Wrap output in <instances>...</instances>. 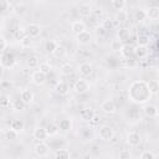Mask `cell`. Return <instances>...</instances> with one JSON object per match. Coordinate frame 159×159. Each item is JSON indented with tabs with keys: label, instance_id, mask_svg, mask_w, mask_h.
I'll use <instances>...</instances> for the list:
<instances>
[{
	"label": "cell",
	"instance_id": "obj_1",
	"mask_svg": "<svg viewBox=\"0 0 159 159\" xmlns=\"http://www.w3.org/2000/svg\"><path fill=\"white\" fill-rule=\"evenodd\" d=\"M152 93L148 89L145 81H133L128 87V98L135 104L147 103L150 99Z\"/></svg>",
	"mask_w": 159,
	"mask_h": 159
},
{
	"label": "cell",
	"instance_id": "obj_2",
	"mask_svg": "<svg viewBox=\"0 0 159 159\" xmlns=\"http://www.w3.org/2000/svg\"><path fill=\"white\" fill-rule=\"evenodd\" d=\"M0 62H1V66L4 68H11L16 63V57L11 52H4V53H1Z\"/></svg>",
	"mask_w": 159,
	"mask_h": 159
},
{
	"label": "cell",
	"instance_id": "obj_3",
	"mask_svg": "<svg viewBox=\"0 0 159 159\" xmlns=\"http://www.w3.org/2000/svg\"><path fill=\"white\" fill-rule=\"evenodd\" d=\"M46 81H47V73L42 72L41 70H36V71L32 72V75H31V82L35 86H39L40 87V86L45 84Z\"/></svg>",
	"mask_w": 159,
	"mask_h": 159
},
{
	"label": "cell",
	"instance_id": "obj_4",
	"mask_svg": "<svg viewBox=\"0 0 159 159\" xmlns=\"http://www.w3.org/2000/svg\"><path fill=\"white\" fill-rule=\"evenodd\" d=\"M98 135H99V138H101L102 140L108 142V140H112V139H113V137H114V130H113V128H112L111 125L104 124V125L99 127V129H98Z\"/></svg>",
	"mask_w": 159,
	"mask_h": 159
},
{
	"label": "cell",
	"instance_id": "obj_5",
	"mask_svg": "<svg viewBox=\"0 0 159 159\" xmlns=\"http://www.w3.org/2000/svg\"><path fill=\"white\" fill-rule=\"evenodd\" d=\"M92 40H93L92 34H91L89 31H87V30H84V31H82V32H80V34L76 35V41H77L80 45H82V46L89 45V43L92 42Z\"/></svg>",
	"mask_w": 159,
	"mask_h": 159
},
{
	"label": "cell",
	"instance_id": "obj_6",
	"mask_svg": "<svg viewBox=\"0 0 159 159\" xmlns=\"http://www.w3.org/2000/svg\"><path fill=\"white\" fill-rule=\"evenodd\" d=\"M48 145L45 143V140L43 142H37L36 143V145L34 147V152H35V154L37 155V157H40V158H45V157H47L48 155Z\"/></svg>",
	"mask_w": 159,
	"mask_h": 159
},
{
	"label": "cell",
	"instance_id": "obj_7",
	"mask_svg": "<svg viewBox=\"0 0 159 159\" xmlns=\"http://www.w3.org/2000/svg\"><path fill=\"white\" fill-rule=\"evenodd\" d=\"M73 89H75L76 93H80V94H81V93H86V92L89 91V83H88L86 80L80 78V80H77V81L75 82Z\"/></svg>",
	"mask_w": 159,
	"mask_h": 159
},
{
	"label": "cell",
	"instance_id": "obj_8",
	"mask_svg": "<svg viewBox=\"0 0 159 159\" xmlns=\"http://www.w3.org/2000/svg\"><path fill=\"white\" fill-rule=\"evenodd\" d=\"M25 30H26V34H27L29 36H31L32 39H34V37H37V36L41 34V26H40L39 24H35V22L27 24V26L25 27Z\"/></svg>",
	"mask_w": 159,
	"mask_h": 159
},
{
	"label": "cell",
	"instance_id": "obj_9",
	"mask_svg": "<svg viewBox=\"0 0 159 159\" xmlns=\"http://www.w3.org/2000/svg\"><path fill=\"white\" fill-rule=\"evenodd\" d=\"M32 137H34V139H36L37 142H43V140H46L47 137H48L47 129L43 128V127H37V128L34 129Z\"/></svg>",
	"mask_w": 159,
	"mask_h": 159
},
{
	"label": "cell",
	"instance_id": "obj_10",
	"mask_svg": "<svg viewBox=\"0 0 159 159\" xmlns=\"http://www.w3.org/2000/svg\"><path fill=\"white\" fill-rule=\"evenodd\" d=\"M140 142H142V137H140L139 133H137V132H130V133H128V135H127V144H128V145H130V147H137V145L140 144Z\"/></svg>",
	"mask_w": 159,
	"mask_h": 159
},
{
	"label": "cell",
	"instance_id": "obj_11",
	"mask_svg": "<svg viewBox=\"0 0 159 159\" xmlns=\"http://www.w3.org/2000/svg\"><path fill=\"white\" fill-rule=\"evenodd\" d=\"M149 55V50H148V46L145 45H138L137 47H134V56L139 60H144L147 58Z\"/></svg>",
	"mask_w": 159,
	"mask_h": 159
},
{
	"label": "cell",
	"instance_id": "obj_12",
	"mask_svg": "<svg viewBox=\"0 0 159 159\" xmlns=\"http://www.w3.org/2000/svg\"><path fill=\"white\" fill-rule=\"evenodd\" d=\"M101 109L107 114H112L116 112V103L113 102V99H104L101 103Z\"/></svg>",
	"mask_w": 159,
	"mask_h": 159
},
{
	"label": "cell",
	"instance_id": "obj_13",
	"mask_svg": "<svg viewBox=\"0 0 159 159\" xmlns=\"http://www.w3.org/2000/svg\"><path fill=\"white\" fill-rule=\"evenodd\" d=\"M92 71H93V67L89 62H82L78 66V73L82 77H88L92 73Z\"/></svg>",
	"mask_w": 159,
	"mask_h": 159
},
{
	"label": "cell",
	"instance_id": "obj_14",
	"mask_svg": "<svg viewBox=\"0 0 159 159\" xmlns=\"http://www.w3.org/2000/svg\"><path fill=\"white\" fill-rule=\"evenodd\" d=\"M124 58H129L132 55H134V46L130 45V43H123L122 45V48H120V52H119Z\"/></svg>",
	"mask_w": 159,
	"mask_h": 159
},
{
	"label": "cell",
	"instance_id": "obj_15",
	"mask_svg": "<svg viewBox=\"0 0 159 159\" xmlns=\"http://www.w3.org/2000/svg\"><path fill=\"white\" fill-rule=\"evenodd\" d=\"M55 91H56V93L60 94V96H66V94L68 93V91H70V86H68L66 82L60 81V82L56 83V86H55Z\"/></svg>",
	"mask_w": 159,
	"mask_h": 159
},
{
	"label": "cell",
	"instance_id": "obj_16",
	"mask_svg": "<svg viewBox=\"0 0 159 159\" xmlns=\"http://www.w3.org/2000/svg\"><path fill=\"white\" fill-rule=\"evenodd\" d=\"M94 114H96V113H94V111H93L91 107L82 108L81 112H80V117H81V119H82V120H86V122H89Z\"/></svg>",
	"mask_w": 159,
	"mask_h": 159
},
{
	"label": "cell",
	"instance_id": "obj_17",
	"mask_svg": "<svg viewBox=\"0 0 159 159\" xmlns=\"http://www.w3.org/2000/svg\"><path fill=\"white\" fill-rule=\"evenodd\" d=\"M84 30H87V29H86V24H84L83 21L77 20V21H73V22L71 24V31H72L75 35L82 32V31H84Z\"/></svg>",
	"mask_w": 159,
	"mask_h": 159
},
{
	"label": "cell",
	"instance_id": "obj_18",
	"mask_svg": "<svg viewBox=\"0 0 159 159\" xmlns=\"http://www.w3.org/2000/svg\"><path fill=\"white\" fill-rule=\"evenodd\" d=\"M10 128H12L14 130H16L17 133H21V132L25 129V123H24L21 119L15 118V119H12V120L10 122Z\"/></svg>",
	"mask_w": 159,
	"mask_h": 159
},
{
	"label": "cell",
	"instance_id": "obj_19",
	"mask_svg": "<svg viewBox=\"0 0 159 159\" xmlns=\"http://www.w3.org/2000/svg\"><path fill=\"white\" fill-rule=\"evenodd\" d=\"M20 98L26 103V104H30V103H32V101H34V93L30 91V89H22L21 91V93H20Z\"/></svg>",
	"mask_w": 159,
	"mask_h": 159
},
{
	"label": "cell",
	"instance_id": "obj_20",
	"mask_svg": "<svg viewBox=\"0 0 159 159\" xmlns=\"http://www.w3.org/2000/svg\"><path fill=\"white\" fill-rule=\"evenodd\" d=\"M145 12H147V19L159 20V6H152L148 10H145Z\"/></svg>",
	"mask_w": 159,
	"mask_h": 159
},
{
	"label": "cell",
	"instance_id": "obj_21",
	"mask_svg": "<svg viewBox=\"0 0 159 159\" xmlns=\"http://www.w3.org/2000/svg\"><path fill=\"white\" fill-rule=\"evenodd\" d=\"M148 89L152 94H158L159 93V81L158 80H149L147 81Z\"/></svg>",
	"mask_w": 159,
	"mask_h": 159
},
{
	"label": "cell",
	"instance_id": "obj_22",
	"mask_svg": "<svg viewBox=\"0 0 159 159\" xmlns=\"http://www.w3.org/2000/svg\"><path fill=\"white\" fill-rule=\"evenodd\" d=\"M57 125H58L60 130H62V132H67V130L71 129V127H72V122H71V119H68V118H62V119L58 120Z\"/></svg>",
	"mask_w": 159,
	"mask_h": 159
},
{
	"label": "cell",
	"instance_id": "obj_23",
	"mask_svg": "<svg viewBox=\"0 0 159 159\" xmlns=\"http://www.w3.org/2000/svg\"><path fill=\"white\" fill-rule=\"evenodd\" d=\"M92 11H93V9H92V6L88 5V4H82V5H80V7H78V12H80V15L83 16V17H87V16L92 15Z\"/></svg>",
	"mask_w": 159,
	"mask_h": 159
},
{
	"label": "cell",
	"instance_id": "obj_24",
	"mask_svg": "<svg viewBox=\"0 0 159 159\" xmlns=\"http://www.w3.org/2000/svg\"><path fill=\"white\" fill-rule=\"evenodd\" d=\"M130 39V31L125 27H122L119 31H118V40L123 43H125L128 40Z\"/></svg>",
	"mask_w": 159,
	"mask_h": 159
},
{
	"label": "cell",
	"instance_id": "obj_25",
	"mask_svg": "<svg viewBox=\"0 0 159 159\" xmlns=\"http://www.w3.org/2000/svg\"><path fill=\"white\" fill-rule=\"evenodd\" d=\"M144 113L147 117H150V118H154L157 117V113H158V107H155L154 104H147L144 107Z\"/></svg>",
	"mask_w": 159,
	"mask_h": 159
},
{
	"label": "cell",
	"instance_id": "obj_26",
	"mask_svg": "<svg viewBox=\"0 0 159 159\" xmlns=\"http://www.w3.org/2000/svg\"><path fill=\"white\" fill-rule=\"evenodd\" d=\"M53 157L57 159H68L71 157V153L68 149H56L53 153Z\"/></svg>",
	"mask_w": 159,
	"mask_h": 159
},
{
	"label": "cell",
	"instance_id": "obj_27",
	"mask_svg": "<svg viewBox=\"0 0 159 159\" xmlns=\"http://www.w3.org/2000/svg\"><path fill=\"white\" fill-rule=\"evenodd\" d=\"M73 66L71 65V63H63L62 66H61V68H60V72H61V75L62 76H70V75H72L73 73Z\"/></svg>",
	"mask_w": 159,
	"mask_h": 159
},
{
	"label": "cell",
	"instance_id": "obj_28",
	"mask_svg": "<svg viewBox=\"0 0 159 159\" xmlns=\"http://www.w3.org/2000/svg\"><path fill=\"white\" fill-rule=\"evenodd\" d=\"M17 132L16 130H14L12 128H9V129H6L5 132H4V139L5 140H9V142H11V140H15L16 138H17Z\"/></svg>",
	"mask_w": 159,
	"mask_h": 159
},
{
	"label": "cell",
	"instance_id": "obj_29",
	"mask_svg": "<svg viewBox=\"0 0 159 159\" xmlns=\"http://www.w3.org/2000/svg\"><path fill=\"white\" fill-rule=\"evenodd\" d=\"M52 55H53L56 58H63V57L66 56V48H65L62 45H58V43H57V46H56V48L53 50Z\"/></svg>",
	"mask_w": 159,
	"mask_h": 159
},
{
	"label": "cell",
	"instance_id": "obj_30",
	"mask_svg": "<svg viewBox=\"0 0 159 159\" xmlns=\"http://www.w3.org/2000/svg\"><path fill=\"white\" fill-rule=\"evenodd\" d=\"M127 17H128V15H127V11H125V10H119V11L117 12L116 20H117V22H118L119 25H123V24L125 22Z\"/></svg>",
	"mask_w": 159,
	"mask_h": 159
},
{
	"label": "cell",
	"instance_id": "obj_31",
	"mask_svg": "<svg viewBox=\"0 0 159 159\" xmlns=\"http://www.w3.org/2000/svg\"><path fill=\"white\" fill-rule=\"evenodd\" d=\"M46 129H47L48 137H53V135H56V134L60 132L58 125H57V124H55V123H50V124L46 127Z\"/></svg>",
	"mask_w": 159,
	"mask_h": 159
},
{
	"label": "cell",
	"instance_id": "obj_32",
	"mask_svg": "<svg viewBox=\"0 0 159 159\" xmlns=\"http://www.w3.org/2000/svg\"><path fill=\"white\" fill-rule=\"evenodd\" d=\"M26 106H27V104H26L21 98L15 99V101H14V103H12V107H14V109H15V111H24Z\"/></svg>",
	"mask_w": 159,
	"mask_h": 159
},
{
	"label": "cell",
	"instance_id": "obj_33",
	"mask_svg": "<svg viewBox=\"0 0 159 159\" xmlns=\"http://www.w3.org/2000/svg\"><path fill=\"white\" fill-rule=\"evenodd\" d=\"M56 46H57V42L53 41V40H48V41L45 42V50H46V52H48V53H52L53 50L56 48Z\"/></svg>",
	"mask_w": 159,
	"mask_h": 159
},
{
	"label": "cell",
	"instance_id": "obj_34",
	"mask_svg": "<svg viewBox=\"0 0 159 159\" xmlns=\"http://www.w3.org/2000/svg\"><path fill=\"white\" fill-rule=\"evenodd\" d=\"M112 6L117 11L124 10V7H125V0H113L112 1Z\"/></svg>",
	"mask_w": 159,
	"mask_h": 159
},
{
	"label": "cell",
	"instance_id": "obj_35",
	"mask_svg": "<svg viewBox=\"0 0 159 159\" xmlns=\"http://www.w3.org/2000/svg\"><path fill=\"white\" fill-rule=\"evenodd\" d=\"M26 35L27 34H26V30L25 29H16L14 31V37H15V40H19V41H21Z\"/></svg>",
	"mask_w": 159,
	"mask_h": 159
},
{
	"label": "cell",
	"instance_id": "obj_36",
	"mask_svg": "<svg viewBox=\"0 0 159 159\" xmlns=\"http://www.w3.org/2000/svg\"><path fill=\"white\" fill-rule=\"evenodd\" d=\"M27 65H29L30 68H39V66H40V60H39L36 56H31V57L29 58V61H27Z\"/></svg>",
	"mask_w": 159,
	"mask_h": 159
},
{
	"label": "cell",
	"instance_id": "obj_37",
	"mask_svg": "<svg viewBox=\"0 0 159 159\" xmlns=\"http://www.w3.org/2000/svg\"><path fill=\"white\" fill-rule=\"evenodd\" d=\"M134 17H135V20H137L138 22L144 21V20L147 19V12H145V10H137L135 14H134Z\"/></svg>",
	"mask_w": 159,
	"mask_h": 159
},
{
	"label": "cell",
	"instance_id": "obj_38",
	"mask_svg": "<svg viewBox=\"0 0 159 159\" xmlns=\"http://www.w3.org/2000/svg\"><path fill=\"white\" fill-rule=\"evenodd\" d=\"M149 43V36L147 34H138V45H145Z\"/></svg>",
	"mask_w": 159,
	"mask_h": 159
},
{
	"label": "cell",
	"instance_id": "obj_39",
	"mask_svg": "<svg viewBox=\"0 0 159 159\" xmlns=\"http://www.w3.org/2000/svg\"><path fill=\"white\" fill-rule=\"evenodd\" d=\"M20 45H21V47H24V48L30 47V46L32 45V37L29 36V35H26V36L20 41Z\"/></svg>",
	"mask_w": 159,
	"mask_h": 159
},
{
	"label": "cell",
	"instance_id": "obj_40",
	"mask_svg": "<svg viewBox=\"0 0 159 159\" xmlns=\"http://www.w3.org/2000/svg\"><path fill=\"white\" fill-rule=\"evenodd\" d=\"M122 45H123V42H120L119 40H114V41H112L111 47H112V50H113L114 52H120Z\"/></svg>",
	"mask_w": 159,
	"mask_h": 159
},
{
	"label": "cell",
	"instance_id": "obj_41",
	"mask_svg": "<svg viewBox=\"0 0 159 159\" xmlns=\"http://www.w3.org/2000/svg\"><path fill=\"white\" fill-rule=\"evenodd\" d=\"M139 158L140 159H153V158H155V153H153L152 150H144V152H142Z\"/></svg>",
	"mask_w": 159,
	"mask_h": 159
},
{
	"label": "cell",
	"instance_id": "obj_42",
	"mask_svg": "<svg viewBox=\"0 0 159 159\" xmlns=\"http://www.w3.org/2000/svg\"><path fill=\"white\" fill-rule=\"evenodd\" d=\"M39 70H41L42 72H45V73H50V71H51V65L50 63H47V62H41L40 63V66H39Z\"/></svg>",
	"mask_w": 159,
	"mask_h": 159
},
{
	"label": "cell",
	"instance_id": "obj_43",
	"mask_svg": "<svg viewBox=\"0 0 159 159\" xmlns=\"http://www.w3.org/2000/svg\"><path fill=\"white\" fill-rule=\"evenodd\" d=\"M0 5H1V11L2 12H6L9 9H11L10 0H0Z\"/></svg>",
	"mask_w": 159,
	"mask_h": 159
},
{
	"label": "cell",
	"instance_id": "obj_44",
	"mask_svg": "<svg viewBox=\"0 0 159 159\" xmlns=\"http://www.w3.org/2000/svg\"><path fill=\"white\" fill-rule=\"evenodd\" d=\"M101 117L98 116V114H94L93 117H92V119L89 120V125L91 127H97V125H99V123H101Z\"/></svg>",
	"mask_w": 159,
	"mask_h": 159
},
{
	"label": "cell",
	"instance_id": "obj_45",
	"mask_svg": "<svg viewBox=\"0 0 159 159\" xmlns=\"http://www.w3.org/2000/svg\"><path fill=\"white\" fill-rule=\"evenodd\" d=\"M118 157H119L120 159H129V158L132 157V154H130L129 150H127V149H122V150L118 153Z\"/></svg>",
	"mask_w": 159,
	"mask_h": 159
},
{
	"label": "cell",
	"instance_id": "obj_46",
	"mask_svg": "<svg viewBox=\"0 0 159 159\" xmlns=\"http://www.w3.org/2000/svg\"><path fill=\"white\" fill-rule=\"evenodd\" d=\"M102 26H103L107 31H108V30H112V29H113V26H114V25H113V20H109V19H108V20H103Z\"/></svg>",
	"mask_w": 159,
	"mask_h": 159
},
{
	"label": "cell",
	"instance_id": "obj_47",
	"mask_svg": "<svg viewBox=\"0 0 159 159\" xmlns=\"http://www.w3.org/2000/svg\"><path fill=\"white\" fill-rule=\"evenodd\" d=\"M6 46H7V42H6V39L4 36H0V52L4 53L6 51Z\"/></svg>",
	"mask_w": 159,
	"mask_h": 159
},
{
	"label": "cell",
	"instance_id": "obj_48",
	"mask_svg": "<svg viewBox=\"0 0 159 159\" xmlns=\"http://www.w3.org/2000/svg\"><path fill=\"white\" fill-rule=\"evenodd\" d=\"M92 16H93L94 19H102V16H103V11H102L101 9H93V11H92Z\"/></svg>",
	"mask_w": 159,
	"mask_h": 159
},
{
	"label": "cell",
	"instance_id": "obj_49",
	"mask_svg": "<svg viewBox=\"0 0 159 159\" xmlns=\"http://www.w3.org/2000/svg\"><path fill=\"white\" fill-rule=\"evenodd\" d=\"M106 31H107V30H106V29H104V27H103L102 25H101V26H97V27H96V34H97L98 36H103V35L106 34Z\"/></svg>",
	"mask_w": 159,
	"mask_h": 159
},
{
	"label": "cell",
	"instance_id": "obj_50",
	"mask_svg": "<svg viewBox=\"0 0 159 159\" xmlns=\"http://www.w3.org/2000/svg\"><path fill=\"white\" fill-rule=\"evenodd\" d=\"M153 2H157V4H159V0H152Z\"/></svg>",
	"mask_w": 159,
	"mask_h": 159
},
{
	"label": "cell",
	"instance_id": "obj_51",
	"mask_svg": "<svg viewBox=\"0 0 159 159\" xmlns=\"http://www.w3.org/2000/svg\"><path fill=\"white\" fill-rule=\"evenodd\" d=\"M157 117H159V107H158V113H157Z\"/></svg>",
	"mask_w": 159,
	"mask_h": 159
},
{
	"label": "cell",
	"instance_id": "obj_52",
	"mask_svg": "<svg viewBox=\"0 0 159 159\" xmlns=\"http://www.w3.org/2000/svg\"><path fill=\"white\" fill-rule=\"evenodd\" d=\"M157 75H158V77H159V68L157 70Z\"/></svg>",
	"mask_w": 159,
	"mask_h": 159
},
{
	"label": "cell",
	"instance_id": "obj_53",
	"mask_svg": "<svg viewBox=\"0 0 159 159\" xmlns=\"http://www.w3.org/2000/svg\"><path fill=\"white\" fill-rule=\"evenodd\" d=\"M112 1H113V0H111V2H112Z\"/></svg>",
	"mask_w": 159,
	"mask_h": 159
}]
</instances>
